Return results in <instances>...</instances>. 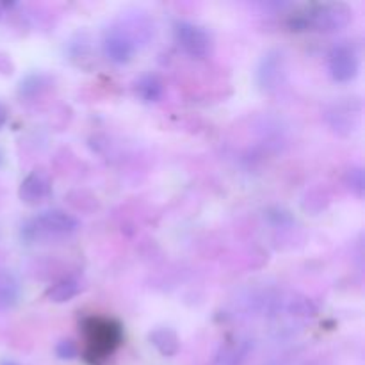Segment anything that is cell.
I'll list each match as a JSON object with an SVG mask.
<instances>
[{"instance_id": "obj_1", "label": "cell", "mask_w": 365, "mask_h": 365, "mask_svg": "<svg viewBox=\"0 0 365 365\" xmlns=\"http://www.w3.org/2000/svg\"><path fill=\"white\" fill-rule=\"evenodd\" d=\"M355 18L351 7L346 2H317L309 4L287 18L291 32H319L334 34L344 31Z\"/></svg>"}, {"instance_id": "obj_2", "label": "cell", "mask_w": 365, "mask_h": 365, "mask_svg": "<svg viewBox=\"0 0 365 365\" xmlns=\"http://www.w3.org/2000/svg\"><path fill=\"white\" fill-rule=\"evenodd\" d=\"M81 327L86 342L84 360L89 365H102L123 342V327L113 317L89 316Z\"/></svg>"}, {"instance_id": "obj_3", "label": "cell", "mask_w": 365, "mask_h": 365, "mask_svg": "<svg viewBox=\"0 0 365 365\" xmlns=\"http://www.w3.org/2000/svg\"><path fill=\"white\" fill-rule=\"evenodd\" d=\"M78 228H81V221L73 214L63 209H48L41 210L21 225L20 239L25 245L48 242L70 237V235L77 234Z\"/></svg>"}, {"instance_id": "obj_4", "label": "cell", "mask_w": 365, "mask_h": 365, "mask_svg": "<svg viewBox=\"0 0 365 365\" xmlns=\"http://www.w3.org/2000/svg\"><path fill=\"white\" fill-rule=\"evenodd\" d=\"M173 36L178 48L191 59H207L212 52V36L202 25L180 20L173 25Z\"/></svg>"}, {"instance_id": "obj_5", "label": "cell", "mask_w": 365, "mask_h": 365, "mask_svg": "<svg viewBox=\"0 0 365 365\" xmlns=\"http://www.w3.org/2000/svg\"><path fill=\"white\" fill-rule=\"evenodd\" d=\"M138 38L125 25H113L103 32L102 50L103 56L114 64H128L138 52Z\"/></svg>"}, {"instance_id": "obj_6", "label": "cell", "mask_w": 365, "mask_h": 365, "mask_svg": "<svg viewBox=\"0 0 365 365\" xmlns=\"http://www.w3.org/2000/svg\"><path fill=\"white\" fill-rule=\"evenodd\" d=\"M328 73L339 84H348L355 81L360 73V56L356 48L348 43L335 45L328 52Z\"/></svg>"}, {"instance_id": "obj_7", "label": "cell", "mask_w": 365, "mask_h": 365, "mask_svg": "<svg viewBox=\"0 0 365 365\" xmlns=\"http://www.w3.org/2000/svg\"><path fill=\"white\" fill-rule=\"evenodd\" d=\"M360 113H362V103H360V100H341V102H335L328 109L327 121L337 134L348 135L351 132H355L356 127H359Z\"/></svg>"}, {"instance_id": "obj_8", "label": "cell", "mask_w": 365, "mask_h": 365, "mask_svg": "<svg viewBox=\"0 0 365 365\" xmlns=\"http://www.w3.org/2000/svg\"><path fill=\"white\" fill-rule=\"evenodd\" d=\"M285 77V57L280 50H269L257 66V84L262 91L271 93L280 88Z\"/></svg>"}, {"instance_id": "obj_9", "label": "cell", "mask_w": 365, "mask_h": 365, "mask_svg": "<svg viewBox=\"0 0 365 365\" xmlns=\"http://www.w3.org/2000/svg\"><path fill=\"white\" fill-rule=\"evenodd\" d=\"M18 196L25 205L36 207L52 196V178L43 170H34L21 180Z\"/></svg>"}, {"instance_id": "obj_10", "label": "cell", "mask_w": 365, "mask_h": 365, "mask_svg": "<svg viewBox=\"0 0 365 365\" xmlns=\"http://www.w3.org/2000/svg\"><path fill=\"white\" fill-rule=\"evenodd\" d=\"M252 344L245 339H235V341H228L217 349L216 359L212 365H241L248 356Z\"/></svg>"}, {"instance_id": "obj_11", "label": "cell", "mask_w": 365, "mask_h": 365, "mask_svg": "<svg viewBox=\"0 0 365 365\" xmlns=\"http://www.w3.org/2000/svg\"><path fill=\"white\" fill-rule=\"evenodd\" d=\"M148 339L150 342H152L153 348H155L160 355L166 356V359L177 356L178 351H180V337H178V334L173 328H155V330L150 331Z\"/></svg>"}, {"instance_id": "obj_12", "label": "cell", "mask_w": 365, "mask_h": 365, "mask_svg": "<svg viewBox=\"0 0 365 365\" xmlns=\"http://www.w3.org/2000/svg\"><path fill=\"white\" fill-rule=\"evenodd\" d=\"M82 291H84V284H82L81 278L66 277L63 278V280L56 282V284L46 291L45 296L50 303H66L71 302L73 298H77Z\"/></svg>"}, {"instance_id": "obj_13", "label": "cell", "mask_w": 365, "mask_h": 365, "mask_svg": "<svg viewBox=\"0 0 365 365\" xmlns=\"http://www.w3.org/2000/svg\"><path fill=\"white\" fill-rule=\"evenodd\" d=\"M21 298V285L16 274L9 269H0V310H9Z\"/></svg>"}, {"instance_id": "obj_14", "label": "cell", "mask_w": 365, "mask_h": 365, "mask_svg": "<svg viewBox=\"0 0 365 365\" xmlns=\"http://www.w3.org/2000/svg\"><path fill=\"white\" fill-rule=\"evenodd\" d=\"M134 91L138 98L145 103H157L164 95V82L159 75L145 73L135 81Z\"/></svg>"}, {"instance_id": "obj_15", "label": "cell", "mask_w": 365, "mask_h": 365, "mask_svg": "<svg viewBox=\"0 0 365 365\" xmlns=\"http://www.w3.org/2000/svg\"><path fill=\"white\" fill-rule=\"evenodd\" d=\"M285 309L291 316L296 317H314L317 314V307L307 296H292Z\"/></svg>"}, {"instance_id": "obj_16", "label": "cell", "mask_w": 365, "mask_h": 365, "mask_svg": "<svg viewBox=\"0 0 365 365\" xmlns=\"http://www.w3.org/2000/svg\"><path fill=\"white\" fill-rule=\"evenodd\" d=\"M45 86H48L45 75L41 73L27 75V77L20 82V95L25 96V98H32V96L39 95V91H41Z\"/></svg>"}, {"instance_id": "obj_17", "label": "cell", "mask_w": 365, "mask_h": 365, "mask_svg": "<svg viewBox=\"0 0 365 365\" xmlns=\"http://www.w3.org/2000/svg\"><path fill=\"white\" fill-rule=\"evenodd\" d=\"M344 184L353 195H356L359 198H362L365 192V178H364V168L355 166L349 168L344 175Z\"/></svg>"}, {"instance_id": "obj_18", "label": "cell", "mask_w": 365, "mask_h": 365, "mask_svg": "<svg viewBox=\"0 0 365 365\" xmlns=\"http://www.w3.org/2000/svg\"><path fill=\"white\" fill-rule=\"evenodd\" d=\"M53 351H56V356L59 360H68L70 362V360H75L78 356V346L71 339H63V341L57 342Z\"/></svg>"}, {"instance_id": "obj_19", "label": "cell", "mask_w": 365, "mask_h": 365, "mask_svg": "<svg viewBox=\"0 0 365 365\" xmlns=\"http://www.w3.org/2000/svg\"><path fill=\"white\" fill-rule=\"evenodd\" d=\"M6 120H7V110H6V107H4L2 103H0V128L4 127Z\"/></svg>"}, {"instance_id": "obj_20", "label": "cell", "mask_w": 365, "mask_h": 365, "mask_svg": "<svg viewBox=\"0 0 365 365\" xmlns=\"http://www.w3.org/2000/svg\"><path fill=\"white\" fill-rule=\"evenodd\" d=\"M0 365H18V364L13 362V360H4V362H0Z\"/></svg>"}, {"instance_id": "obj_21", "label": "cell", "mask_w": 365, "mask_h": 365, "mask_svg": "<svg viewBox=\"0 0 365 365\" xmlns=\"http://www.w3.org/2000/svg\"><path fill=\"white\" fill-rule=\"evenodd\" d=\"M0 16H2V11H0Z\"/></svg>"}]
</instances>
